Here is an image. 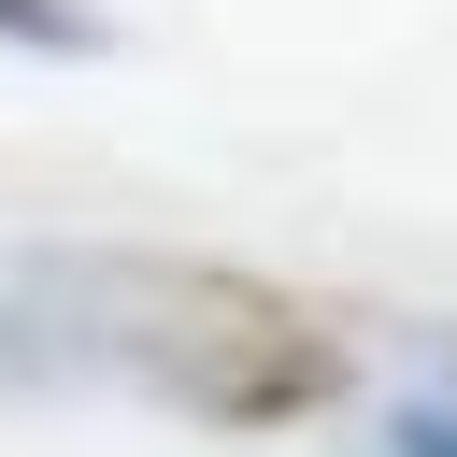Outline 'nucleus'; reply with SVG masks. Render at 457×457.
<instances>
[{
    "mask_svg": "<svg viewBox=\"0 0 457 457\" xmlns=\"http://www.w3.org/2000/svg\"><path fill=\"white\" fill-rule=\"evenodd\" d=\"M143 300V357L200 400V414H300V400H328L343 386V357H328V328L314 314H286L271 286H214V271H157V286H129Z\"/></svg>",
    "mask_w": 457,
    "mask_h": 457,
    "instance_id": "obj_1",
    "label": "nucleus"
},
{
    "mask_svg": "<svg viewBox=\"0 0 457 457\" xmlns=\"http://www.w3.org/2000/svg\"><path fill=\"white\" fill-rule=\"evenodd\" d=\"M0 29H29V43H71V14H57V0H0Z\"/></svg>",
    "mask_w": 457,
    "mask_h": 457,
    "instance_id": "obj_2",
    "label": "nucleus"
}]
</instances>
